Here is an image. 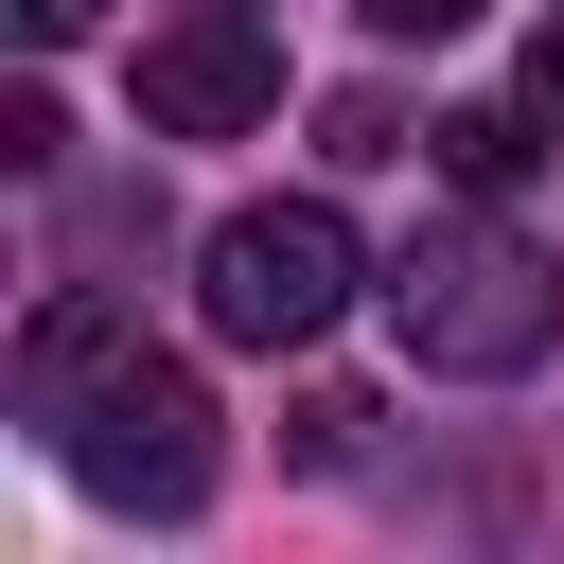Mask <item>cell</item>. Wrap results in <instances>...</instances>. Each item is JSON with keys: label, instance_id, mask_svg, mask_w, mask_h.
I'll return each mask as SVG.
<instances>
[{"label": "cell", "instance_id": "obj_8", "mask_svg": "<svg viewBox=\"0 0 564 564\" xmlns=\"http://www.w3.org/2000/svg\"><path fill=\"white\" fill-rule=\"evenodd\" d=\"M529 106H546V141H564V18L529 35Z\"/></svg>", "mask_w": 564, "mask_h": 564}, {"label": "cell", "instance_id": "obj_2", "mask_svg": "<svg viewBox=\"0 0 564 564\" xmlns=\"http://www.w3.org/2000/svg\"><path fill=\"white\" fill-rule=\"evenodd\" d=\"M53 441H70V476L106 494V511H194L212 494V388L176 370V352H106L70 405H53Z\"/></svg>", "mask_w": 564, "mask_h": 564}, {"label": "cell", "instance_id": "obj_6", "mask_svg": "<svg viewBox=\"0 0 564 564\" xmlns=\"http://www.w3.org/2000/svg\"><path fill=\"white\" fill-rule=\"evenodd\" d=\"M423 159H441L458 194H511V176L546 159V106H441V123H423Z\"/></svg>", "mask_w": 564, "mask_h": 564}, {"label": "cell", "instance_id": "obj_7", "mask_svg": "<svg viewBox=\"0 0 564 564\" xmlns=\"http://www.w3.org/2000/svg\"><path fill=\"white\" fill-rule=\"evenodd\" d=\"M352 18H370V35H458L476 0H352Z\"/></svg>", "mask_w": 564, "mask_h": 564}, {"label": "cell", "instance_id": "obj_9", "mask_svg": "<svg viewBox=\"0 0 564 564\" xmlns=\"http://www.w3.org/2000/svg\"><path fill=\"white\" fill-rule=\"evenodd\" d=\"M88 18H106V0H18V35H35V53H53V35H88Z\"/></svg>", "mask_w": 564, "mask_h": 564}, {"label": "cell", "instance_id": "obj_3", "mask_svg": "<svg viewBox=\"0 0 564 564\" xmlns=\"http://www.w3.org/2000/svg\"><path fill=\"white\" fill-rule=\"evenodd\" d=\"M194 300H212L229 352H300V335H335V300H352V212H335V194H264V212H229Z\"/></svg>", "mask_w": 564, "mask_h": 564}, {"label": "cell", "instance_id": "obj_5", "mask_svg": "<svg viewBox=\"0 0 564 564\" xmlns=\"http://www.w3.org/2000/svg\"><path fill=\"white\" fill-rule=\"evenodd\" d=\"M106 352H141V317H123V300H88V282H70V300H35V335H18V405L53 423V405L106 370Z\"/></svg>", "mask_w": 564, "mask_h": 564}, {"label": "cell", "instance_id": "obj_4", "mask_svg": "<svg viewBox=\"0 0 564 564\" xmlns=\"http://www.w3.org/2000/svg\"><path fill=\"white\" fill-rule=\"evenodd\" d=\"M264 106H282V53H264L247 18H176V35L141 53V123H159V141H247Z\"/></svg>", "mask_w": 564, "mask_h": 564}, {"label": "cell", "instance_id": "obj_1", "mask_svg": "<svg viewBox=\"0 0 564 564\" xmlns=\"http://www.w3.org/2000/svg\"><path fill=\"white\" fill-rule=\"evenodd\" d=\"M388 317H405V352L423 370H458V388H511V370H546V335H564V264L476 194V212H441V229H405V264H388Z\"/></svg>", "mask_w": 564, "mask_h": 564}]
</instances>
